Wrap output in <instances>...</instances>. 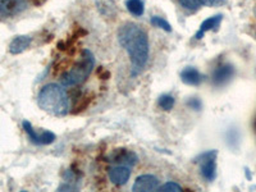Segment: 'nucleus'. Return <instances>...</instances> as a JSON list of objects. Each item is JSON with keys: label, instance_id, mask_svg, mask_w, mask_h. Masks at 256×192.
<instances>
[{"label": "nucleus", "instance_id": "obj_1", "mask_svg": "<svg viewBox=\"0 0 256 192\" xmlns=\"http://www.w3.org/2000/svg\"><path fill=\"white\" fill-rule=\"evenodd\" d=\"M118 41L131 59V77L134 78L144 70L149 61V37L142 27L128 22L118 30Z\"/></svg>", "mask_w": 256, "mask_h": 192}, {"label": "nucleus", "instance_id": "obj_2", "mask_svg": "<svg viewBox=\"0 0 256 192\" xmlns=\"http://www.w3.org/2000/svg\"><path fill=\"white\" fill-rule=\"evenodd\" d=\"M38 106L55 117H63L69 110V97L63 86L57 83L45 85L37 96Z\"/></svg>", "mask_w": 256, "mask_h": 192}, {"label": "nucleus", "instance_id": "obj_3", "mask_svg": "<svg viewBox=\"0 0 256 192\" xmlns=\"http://www.w3.org/2000/svg\"><path fill=\"white\" fill-rule=\"evenodd\" d=\"M95 67V58L90 50H83L81 59L73 65V68L65 73L62 74L61 83L63 86L72 87L78 86L82 82L89 78V76L93 73Z\"/></svg>", "mask_w": 256, "mask_h": 192}, {"label": "nucleus", "instance_id": "obj_4", "mask_svg": "<svg viewBox=\"0 0 256 192\" xmlns=\"http://www.w3.org/2000/svg\"><path fill=\"white\" fill-rule=\"evenodd\" d=\"M217 150H209L200 154V155L193 160V163L198 164V166H200L201 176L204 177V179L209 181V182L214 181L215 177H217Z\"/></svg>", "mask_w": 256, "mask_h": 192}, {"label": "nucleus", "instance_id": "obj_5", "mask_svg": "<svg viewBox=\"0 0 256 192\" xmlns=\"http://www.w3.org/2000/svg\"><path fill=\"white\" fill-rule=\"evenodd\" d=\"M22 127L23 129H25L26 133L29 134V137L30 140H31L32 144L38 145V146H41V145L53 144V142L55 141V138H57V136L50 131H44L41 132V133H37V132L35 131V128L32 127V125L29 121L23 122Z\"/></svg>", "mask_w": 256, "mask_h": 192}, {"label": "nucleus", "instance_id": "obj_6", "mask_svg": "<svg viewBox=\"0 0 256 192\" xmlns=\"http://www.w3.org/2000/svg\"><path fill=\"white\" fill-rule=\"evenodd\" d=\"M159 189V179L153 174H142L137 177L132 186L134 192H151Z\"/></svg>", "mask_w": 256, "mask_h": 192}, {"label": "nucleus", "instance_id": "obj_7", "mask_svg": "<svg viewBox=\"0 0 256 192\" xmlns=\"http://www.w3.org/2000/svg\"><path fill=\"white\" fill-rule=\"evenodd\" d=\"M234 76V68L230 64H222L217 67L213 72L211 81L214 86H224L225 83L229 82Z\"/></svg>", "mask_w": 256, "mask_h": 192}, {"label": "nucleus", "instance_id": "obj_8", "mask_svg": "<svg viewBox=\"0 0 256 192\" xmlns=\"http://www.w3.org/2000/svg\"><path fill=\"white\" fill-rule=\"evenodd\" d=\"M27 8V0H0V14L13 17Z\"/></svg>", "mask_w": 256, "mask_h": 192}, {"label": "nucleus", "instance_id": "obj_9", "mask_svg": "<svg viewBox=\"0 0 256 192\" xmlns=\"http://www.w3.org/2000/svg\"><path fill=\"white\" fill-rule=\"evenodd\" d=\"M131 177V168L128 165L114 166L109 170V179L112 183L117 186H123L128 182V179Z\"/></svg>", "mask_w": 256, "mask_h": 192}, {"label": "nucleus", "instance_id": "obj_10", "mask_svg": "<svg viewBox=\"0 0 256 192\" xmlns=\"http://www.w3.org/2000/svg\"><path fill=\"white\" fill-rule=\"evenodd\" d=\"M181 80L189 86H198L205 80V76L200 73L196 68L187 67L181 72Z\"/></svg>", "mask_w": 256, "mask_h": 192}, {"label": "nucleus", "instance_id": "obj_11", "mask_svg": "<svg viewBox=\"0 0 256 192\" xmlns=\"http://www.w3.org/2000/svg\"><path fill=\"white\" fill-rule=\"evenodd\" d=\"M96 8L104 18L114 19L117 17V4L114 0H95Z\"/></svg>", "mask_w": 256, "mask_h": 192}, {"label": "nucleus", "instance_id": "obj_12", "mask_svg": "<svg viewBox=\"0 0 256 192\" xmlns=\"http://www.w3.org/2000/svg\"><path fill=\"white\" fill-rule=\"evenodd\" d=\"M137 155L132 151H128L125 150V149H119L118 151H115L113 154V161L115 163H121L123 165H128V166H132L134 164L137 163Z\"/></svg>", "mask_w": 256, "mask_h": 192}, {"label": "nucleus", "instance_id": "obj_13", "mask_svg": "<svg viewBox=\"0 0 256 192\" xmlns=\"http://www.w3.org/2000/svg\"><path fill=\"white\" fill-rule=\"evenodd\" d=\"M222 19H223V16L222 14H217V16H213L210 17V18L205 19L204 22L201 23V26H200V30H198L197 32H196L195 35V38H202L204 37V35L208 31H211V30H217L218 26L221 25Z\"/></svg>", "mask_w": 256, "mask_h": 192}, {"label": "nucleus", "instance_id": "obj_14", "mask_svg": "<svg viewBox=\"0 0 256 192\" xmlns=\"http://www.w3.org/2000/svg\"><path fill=\"white\" fill-rule=\"evenodd\" d=\"M32 42V38L30 36H17L12 40L9 45V51L10 54L13 55H17V54H21L26 49L29 48L30 45Z\"/></svg>", "mask_w": 256, "mask_h": 192}, {"label": "nucleus", "instance_id": "obj_15", "mask_svg": "<svg viewBox=\"0 0 256 192\" xmlns=\"http://www.w3.org/2000/svg\"><path fill=\"white\" fill-rule=\"evenodd\" d=\"M126 6H127V9L129 10V13L133 14V16L140 17L144 14L145 6L144 3H142V0H127V1H126Z\"/></svg>", "mask_w": 256, "mask_h": 192}, {"label": "nucleus", "instance_id": "obj_16", "mask_svg": "<svg viewBox=\"0 0 256 192\" xmlns=\"http://www.w3.org/2000/svg\"><path fill=\"white\" fill-rule=\"evenodd\" d=\"M93 101V95H86V96H82L78 99V101L76 102V105L73 106V110L72 113L73 114H78V113L83 112L87 106L90 105V102Z\"/></svg>", "mask_w": 256, "mask_h": 192}, {"label": "nucleus", "instance_id": "obj_17", "mask_svg": "<svg viewBox=\"0 0 256 192\" xmlns=\"http://www.w3.org/2000/svg\"><path fill=\"white\" fill-rule=\"evenodd\" d=\"M151 25H153L154 27H159V29L164 30V31L166 32L172 31V26H170V23L168 22L166 19H164L163 17L153 16L151 17Z\"/></svg>", "mask_w": 256, "mask_h": 192}, {"label": "nucleus", "instance_id": "obj_18", "mask_svg": "<svg viewBox=\"0 0 256 192\" xmlns=\"http://www.w3.org/2000/svg\"><path fill=\"white\" fill-rule=\"evenodd\" d=\"M174 102H176V100L172 95H161L158 100V105L163 110H170L174 106Z\"/></svg>", "mask_w": 256, "mask_h": 192}, {"label": "nucleus", "instance_id": "obj_19", "mask_svg": "<svg viewBox=\"0 0 256 192\" xmlns=\"http://www.w3.org/2000/svg\"><path fill=\"white\" fill-rule=\"evenodd\" d=\"M181 5L185 6L186 9L190 10H196L198 9L200 6L204 5V0H178Z\"/></svg>", "mask_w": 256, "mask_h": 192}, {"label": "nucleus", "instance_id": "obj_20", "mask_svg": "<svg viewBox=\"0 0 256 192\" xmlns=\"http://www.w3.org/2000/svg\"><path fill=\"white\" fill-rule=\"evenodd\" d=\"M158 191L159 192H166V191L168 192H181V191H183V189L178 185V183L172 182V181H170V182H166V183H164L163 186H160L159 189H158Z\"/></svg>", "mask_w": 256, "mask_h": 192}, {"label": "nucleus", "instance_id": "obj_21", "mask_svg": "<svg viewBox=\"0 0 256 192\" xmlns=\"http://www.w3.org/2000/svg\"><path fill=\"white\" fill-rule=\"evenodd\" d=\"M186 105L189 106V108H191L192 110H201L202 102L201 100L197 99V97H191V99L186 101Z\"/></svg>", "mask_w": 256, "mask_h": 192}, {"label": "nucleus", "instance_id": "obj_22", "mask_svg": "<svg viewBox=\"0 0 256 192\" xmlns=\"http://www.w3.org/2000/svg\"><path fill=\"white\" fill-rule=\"evenodd\" d=\"M225 0H204V5H208V6H217V5H221L223 4Z\"/></svg>", "mask_w": 256, "mask_h": 192}, {"label": "nucleus", "instance_id": "obj_23", "mask_svg": "<svg viewBox=\"0 0 256 192\" xmlns=\"http://www.w3.org/2000/svg\"><path fill=\"white\" fill-rule=\"evenodd\" d=\"M97 74H99V77L101 78V80H108L109 77H110V73H109L108 70H105L102 67H100L99 69H97Z\"/></svg>", "mask_w": 256, "mask_h": 192}, {"label": "nucleus", "instance_id": "obj_24", "mask_svg": "<svg viewBox=\"0 0 256 192\" xmlns=\"http://www.w3.org/2000/svg\"><path fill=\"white\" fill-rule=\"evenodd\" d=\"M33 1H36V3H40V1H41V0H33Z\"/></svg>", "mask_w": 256, "mask_h": 192}, {"label": "nucleus", "instance_id": "obj_25", "mask_svg": "<svg viewBox=\"0 0 256 192\" xmlns=\"http://www.w3.org/2000/svg\"><path fill=\"white\" fill-rule=\"evenodd\" d=\"M255 128H256V122H255Z\"/></svg>", "mask_w": 256, "mask_h": 192}]
</instances>
